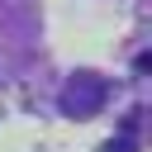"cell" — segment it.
<instances>
[{
	"instance_id": "1",
	"label": "cell",
	"mask_w": 152,
	"mask_h": 152,
	"mask_svg": "<svg viewBox=\"0 0 152 152\" xmlns=\"http://www.w3.org/2000/svg\"><path fill=\"white\" fill-rule=\"evenodd\" d=\"M100 104H104V81H100V76H76V81H66V90H62V114L90 119V114H100Z\"/></svg>"
},
{
	"instance_id": "2",
	"label": "cell",
	"mask_w": 152,
	"mask_h": 152,
	"mask_svg": "<svg viewBox=\"0 0 152 152\" xmlns=\"http://www.w3.org/2000/svg\"><path fill=\"white\" fill-rule=\"evenodd\" d=\"M104 152H133V147H128V142H109Z\"/></svg>"
}]
</instances>
